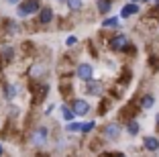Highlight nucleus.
I'll return each instance as SVG.
<instances>
[{
  "instance_id": "obj_1",
  "label": "nucleus",
  "mask_w": 159,
  "mask_h": 157,
  "mask_svg": "<svg viewBox=\"0 0 159 157\" xmlns=\"http://www.w3.org/2000/svg\"><path fill=\"white\" fill-rule=\"evenodd\" d=\"M39 8H41V2H39V0H25V2H19V4H16V12H19V16H23V19L39 12Z\"/></svg>"
},
{
  "instance_id": "obj_2",
  "label": "nucleus",
  "mask_w": 159,
  "mask_h": 157,
  "mask_svg": "<svg viewBox=\"0 0 159 157\" xmlns=\"http://www.w3.org/2000/svg\"><path fill=\"white\" fill-rule=\"evenodd\" d=\"M47 137H49V129H47V127H39V129L33 131V135H31V143H33L35 147H43V145L47 143Z\"/></svg>"
},
{
  "instance_id": "obj_3",
  "label": "nucleus",
  "mask_w": 159,
  "mask_h": 157,
  "mask_svg": "<svg viewBox=\"0 0 159 157\" xmlns=\"http://www.w3.org/2000/svg\"><path fill=\"white\" fill-rule=\"evenodd\" d=\"M71 112H74L75 116H84V114H88V110H90V102H86V100H82V98H78V100H74L71 102Z\"/></svg>"
},
{
  "instance_id": "obj_4",
  "label": "nucleus",
  "mask_w": 159,
  "mask_h": 157,
  "mask_svg": "<svg viewBox=\"0 0 159 157\" xmlns=\"http://www.w3.org/2000/svg\"><path fill=\"white\" fill-rule=\"evenodd\" d=\"M75 76H78L80 80H92V76H94V67L90 63H80L78 65V69H75Z\"/></svg>"
},
{
  "instance_id": "obj_5",
  "label": "nucleus",
  "mask_w": 159,
  "mask_h": 157,
  "mask_svg": "<svg viewBox=\"0 0 159 157\" xmlns=\"http://www.w3.org/2000/svg\"><path fill=\"white\" fill-rule=\"evenodd\" d=\"M102 133H104V137H106V139H110V141H116V139L120 137L122 131H120V125H116V122H110V125L104 127Z\"/></svg>"
},
{
  "instance_id": "obj_6",
  "label": "nucleus",
  "mask_w": 159,
  "mask_h": 157,
  "mask_svg": "<svg viewBox=\"0 0 159 157\" xmlns=\"http://www.w3.org/2000/svg\"><path fill=\"white\" fill-rule=\"evenodd\" d=\"M86 92L90 94V96H100V94L104 92V86L100 82H94V80H88V84H86Z\"/></svg>"
},
{
  "instance_id": "obj_7",
  "label": "nucleus",
  "mask_w": 159,
  "mask_h": 157,
  "mask_svg": "<svg viewBox=\"0 0 159 157\" xmlns=\"http://www.w3.org/2000/svg\"><path fill=\"white\" fill-rule=\"evenodd\" d=\"M126 45H129V37H126V35H116V37H112V39H110V47H112L114 51L125 49Z\"/></svg>"
},
{
  "instance_id": "obj_8",
  "label": "nucleus",
  "mask_w": 159,
  "mask_h": 157,
  "mask_svg": "<svg viewBox=\"0 0 159 157\" xmlns=\"http://www.w3.org/2000/svg\"><path fill=\"white\" fill-rule=\"evenodd\" d=\"M37 14H39V23L41 25H49L53 21V10L49 8V6H41Z\"/></svg>"
},
{
  "instance_id": "obj_9",
  "label": "nucleus",
  "mask_w": 159,
  "mask_h": 157,
  "mask_svg": "<svg viewBox=\"0 0 159 157\" xmlns=\"http://www.w3.org/2000/svg\"><path fill=\"white\" fill-rule=\"evenodd\" d=\"M145 149L147 151H159V139H155V137H145Z\"/></svg>"
},
{
  "instance_id": "obj_10",
  "label": "nucleus",
  "mask_w": 159,
  "mask_h": 157,
  "mask_svg": "<svg viewBox=\"0 0 159 157\" xmlns=\"http://www.w3.org/2000/svg\"><path fill=\"white\" fill-rule=\"evenodd\" d=\"M16 94H19V86H16V84H6V86H4V96H6V100H12Z\"/></svg>"
},
{
  "instance_id": "obj_11",
  "label": "nucleus",
  "mask_w": 159,
  "mask_h": 157,
  "mask_svg": "<svg viewBox=\"0 0 159 157\" xmlns=\"http://www.w3.org/2000/svg\"><path fill=\"white\" fill-rule=\"evenodd\" d=\"M135 12H139V4H129L120 10V16L126 19V16H131V14H135Z\"/></svg>"
},
{
  "instance_id": "obj_12",
  "label": "nucleus",
  "mask_w": 159,
  "mask_h": 157,
  "mask_svg": "<svg viewBox=\"0 0 159 157\" xmlns=\"http://www.w3.org/2000/svg\"><path fill=\"white\" fill-rule=\"evenodd\" d=\"M110 8H112V2L110 0H98V12L100 14L110 12Z\"/></svg>"
},
{
  "instance_id": "obj_13",
  "label": "nucleus",
  "mask_w": 159,
  "mask_h": 157,
  "mask_svg": "<svg viewBox=\"0 0 159 157\" xmlns=\"http://www.w3.org/2000/svg\"><path fill=\"white\" fill-rule=\"evenodd\" d=\"M43 74H45V65L43 63H35L31 67V78H41Z\"/></svg>"
},
{
  "instance_id": "obj_14",
  "label": "nucleus",
  "mask_w": 159,
  "mask_h": 157,
  "mask_svg": "<svg viewBox=\"0 0 159 157\" xmlns=\"http://www.w3.org/2000/svg\"><path fill=\"white\" fill-rule=\"evenodd\" d=\"M155 104V98L151 96V94H147V96H143V100H141V106L145 108V110H149V108H153Z\"/></svg>"
},
{
  "instance_id": "obj_15",
  "label": "nucleus",
  "mask_w": 159,
  "mask_h": 157,
  "mask_svg": "<svg viewBox=\"0 0 159 157\" xmlns=\"http://www.w3.org/2000/svg\"><path fill=\"white\" fill-rule=\"evenodd\" d=\"M61 116H63V120H67V122H71L75 114L71 112V108H70V106H66V104H63V106H61Z\"/></svg>"
},
{
  "instance_id": "obj_16",
  "label": "nucleus",
  "mask_w": 159,
  "mask_h": 157,
  "mask_svg": "<svg viewBox=\"0 0 159 157\" xmlns=\"http://www.w3.org/2000/svg\"><path fill=\"white\" fill-rule=\"evenodd\" d=\"M47 90H49V88H47L45 84H41V86H39V88H37V96H35V102H37V104H39V102L43 100V98H45Z\"/></svg>"
},
{
  "instance_id": "obj_17",
  "label": "nucleus",
  "mask_w": 159,
  "mask_h": 157,
  "mask_svg": "<svg viewBox=\"0 0 159 157\" xmlns=\"http://www.w3.org/2000/svg\"><path fill=\"white\" fill-rule=\"evenodd\" d=\"M0 53H2V59L4 61H12V57H14V49L12 47H4Z\"/></svg>"
},
{
  "instance_id": "obj_18",
  "label": "nucleus",
  "mask_w": 159,
  "mask_h": 157,
  "mask_svg": "<svg viewBox=\"0 0 159 157\" xmlns=\"http://www.w3.org/2000/svg\"><path fill=\"white\" fill-rule=\"evenodd\" d=\"M139 122H137V120H131V122H129V127H126V131H129V135H133V137H135L137 133H139Z\"/></svg>"
},
{
  "instance_id": "obj_19",
  "label": "nucleus",
  "mask_w": 159,
  "mask_h": 157,
  "mask_svg": "<svg viewBox=\"0 0 159 157\" xmlns=\"http://www.w3.org/2000/svg\"><path fill=\"white\" fill-rule=\"evenodd\" d=\"M66 2H67V6H70L71 10H80V8H82V4H84L82 0H66Z\"/></svg>"
},
{
  "instance_id": "obj_20",
  "label": "nucleus",
  "mask_w": 159,
  "mask_h": 157,
  "mask_svg": "<svg viewBox=\"0 0 159 157\" xmlns=\"http://www.w3.org/2000/svg\"><path fill=\"white\" fill-rule=\"evenodd\" d=\"M102 27H118V19L116 16H110V19H106L102 23Z\"/></svg>"
},
{
  "instance_id": "obj_21",
  "label": "nucleus",
  "mask_w": 159,
  "mask_h": 157,
  "mask_svg": "<svg viewBox=\"0 0 159 157\" xmlns=\"http://www.w3.org/2000/svg\"><path fill=\"white\" fill-rule=\"evenodd\" d=\"M80 129H82L80 122H67V131H70V133H78Z\"/></svg>"
},
{
  "instance_id": "obj_22",
  "label": "nucleus",
  "mask_w": 159,
  "mask_h": 157,
  "mask_svg": "<svg viewBox=\"0 0 159 157\" xmlns=\"http://www.w3.org/2000/svg\"><path fill=\"white\" fill-rule=\"evenodd\" d=\"M92 129H94V120H90V122H86V125H82V129H80V133H90Z\"/></svg>"
},
{
  "instance_id": "obj_23",
  "label": "nucleus",
  "mask_w": 159,
  "mask_h": 157,
  "mask_svg": "<svg viewBox=\"0 0 159 157\" xmlns=\"http://www.w3.org/2000/svg\"><path fill=\"white\" fill-rule=\"evenodd\" d=\"M66 43H67L70 47H71V45H75V43H78V37H74V35H71V37H67V41H66Z\"/></svg>"
},
{
  "instance_id": "obj_24",
  "label": "nucleus",
  "mask_w": 159,
  "mask_h": 157,
  "mask_svg": "<svg viewBox=\"0 0 159 157\" xmlns=\"http://www.w3.org/2000/svg\"><path fill=\"white\" fill-rule=\"evenodd\" d=\"M20 0H6V4H10V6H14V4H19Z\"/></svg>"
},
{
  "instance_id": "obj_25",
  "label": "nucleus",
  "mask_w": 159,
  "mask_h": 157,
  "mask_svg": "<svg viewBox=\"0 0 159 157\" xmlns=\"http://www.w3.org/2000/svg\"><path fill=\"white\" fill-rule=\"evenodd\" d=\"M2 153H4V145L0 143V157H2Z\"/></svg>"
},
{
  "instance_id": "obj_26",
  "label": "nucleus",
  "mask_w": 159,
  "mask_h": 157,
  "mask_svg": "<svg viewBox=\"0 0 159 157\" xmlns=\"http://www.w3.org/2000/svg\"><path fill=\"white\" fill-rule=\"evenodd\" d=\"M133 2H143V0H133Z\"/></svg>"
},
{
  "instance_id": "obj_27",
  "label": "nucleus",
  "mask_w": 159,
  "mask_h": 157,
  "mask_svg": "<svg viewBox=\"0 0 159 157\" xmlns=\"http://www.w3.org/2000/svg\"><path fill=\"white\" fill-rule=\"evenodd\" d=\"M157 125H159V114H157Z\"/></svg>"
}]
</instances>
